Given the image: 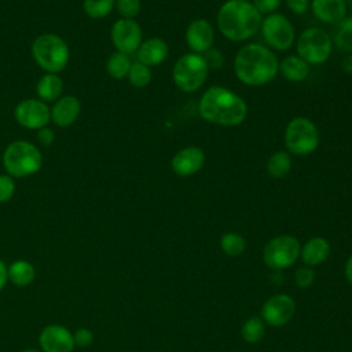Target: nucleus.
<instances>
[{
    "label": "nucleus",
    "instance_id": "9b49d317",
    "mask_svg": "<svg viewBox=\"0 0 352 352\" xmlns=\"http://www.w3.org/2000/svg\"><path fill=\"white\" fill-rule=\"evenodd\" d=\"M14 117L21 126L38 131L51 121V109L40 99H23L15 106Z\"/></svg>",
    "mask_w": 352,
    "mask_h": 352
},
{
    "label": "nucleus",
    "instance_id": "7ed1b4c3",
    "mask_svg": "<svg viewBox=\"0 0 352 352\" xmlns=\"http://www.w3.org/2000/svg\"><path fill=\"white\" fill-rule=\"evenodd\" d=\"M263 16L249 0H227L217 11V28L230 41H245L261 26Z\"/></svg>",
    "mask_w": 352,
    "mask_h": 352
},
{
    "label": "nucleus",
    "instance_id": "39448f33",
    "mask_svg": "<svg viewBox=\"0 0 352 352\" xmlns=\"http://www.w3.org/2000/svg\"><path fill=\"white\" fill-rule=\"evenodd\" d=\"M32 56L45 73L62 72L70 58L67 43L58 34L44 33L34 38L32 44Z\"/></svg>",
    "mask_w": 352,
    "mask_h": 352
},
{
    "label": "nucleus",
    "instance_id": "aec40b11",
    "mask_svg": "<svg viewBox=\"0 0 352 352\" xmlns=\"http://www.w3.org/2000/svg\"><path fill=\"white\" fill-rule=\"evenodd\" d=\"M329 253L330 245L324 238L320 236H314L308 239L300 250L301 258L304 264H307L308 267H314L323 263L327 258Z\"/></svg>",
    "mask_w": 352,
    "mask_h": 352
},
{
    "label": "nucleus",
    "instance_id": "c756f323",
    "mask_svg": "<svg viewBox=\"0 0 352 352\" xmlns=\"http://www.w3.org/2000/svg\"><path fill=\"white\" fill-rule=\"evenodd\" d=\"M128 80L131 85L136 88H144L151 81V70L148 66L140 62H133L128 73Z\"/></svg>",
    "mask_w": 352,
    "mask_h": 352
},
{
    "label": "nucleus",
    "instance_id": "f704fd0d",
    "mask_svg": "<svg viewBox=\"0 0 352 352\" xmlns=\"http://www.w3.org/2000/svg\"><path fill=\"white\" fill-rule=\"evenodd\" d=\"M294 279H296V283L300 286V287H309L315 279V272L307 265V267H301L296 271L294 274Z\"/></svg>",
    "mask_w": 352,
    "mask_h": 352
},
{
    "label": "nucleus",
    "instance_id": "393cba45",
    "mask_svg": "<svg viewBox=\"0 0 352 352\" xmlns=\"http://www.w3.org/2000/svg\"><path fill=\"white\" fill-rule=\"evenodd\" d=\"M131 66H132V60H131L129 55L116 51L109 56V59L106 62V72L110 77H113L116 80H122V78L128 77Z\"/></svg>",
    "mask_w": 352,
    "mask_h": 352
},
{
    "label": "nucleus",
    "instance_id": "2eb2a0df",
    "mask_svg": "<svg viewBox=\"0 0 352 352\" xmlns=\"http://www.w3.org/2000/svg\"><path fill=\"white\" fill-rule=\"evenodd\" d=\"M205 164V153L197 146H187L179 150L170 160L172 170L182 177L195 175Z\"/></svg>",
    "mask_w": 352,
    "mask_h": 352
},
{
    "label": "nucleus",
    "instance_id": "2f4dec72",
    "mask_svg": "<svg viewBox=\"0 0 352 352\" xmlns=\"http://www.w3.org/2000/svg\"><path fill=\"white\" fill-rule=\"evenodd\" d=\"M15 194L14 177L8 173L0 175V204L8 202Z\"/></svg>",
    "mask_w": 352,
    "mask_h": 352
},
{
    "label": "nucleus",
    "instance_id": "7c9ffc66",
    "mask_svg": "<svg viewBox=\"0 0 352 352\" xmlns=\"http://www.w3.org/2000/svg\"><path fill=\"white\" fill-rule=\"evenodd\" d=\"M140 0H116L114 8L125 19H133L140 12Z\"/></svg>",
    "mask_w": 352,
    "mask_h": 352
},
{
    "label": "nucleus",
    "instance_id": "6e6552de",
    "mask_svg": "<svg viewBox=\"0 0 352 352\" xmlns=\"http://www.w3.org/2000/svg\"><path fill=\"white\" fill-rule=\"evenodd\" d=\"M296 50L308 65H322L331 54L333 40L320 28H307L297 37Z\"/></svg>",
    "mask_w": 352,
    "mask_h": 352
},
{
    "label": "nucleus",
    "instance_id": "ea45409f",
    "mask_svg": "<svg viewBox=\"0 0 352 352\" xmlns=\"http://www.w3.org/2000/svg\"><path fill=\"white\" fill-rule=\"evenodd\" d=\"M341 69L342 72L348 73V74H352V54H348L342 62H341Z\"/></svg>",
    "mask_w": 352,
    "mask_h": 352
},
{
    "label": "nucleus",
    "instance_id": "a211bd4d",
    "mask_svg": "<svg viewBox=\"0 0 352 352\" xmlns=\"http://www.w3.org/2000/svg\"><path fill=\"white\" fill-rule=\"evenodd\" d=\"M169 48L165 40L160 37H150L142 41L140 47L136 51L138 62L151 67L161 65L168 56Z\"/></svg>",
    "mask_w": 352,
    "mask_h": 352
},
{
    "label": "nucleus",
    "instance_id": "a878e982",
    "mask_svg": "<svg viewBox=\"0 0 352 352\" xmlns=\"http://www.w3.org/2000/svg\"><path fill=\"white\" fill-rule=\"evenodd\" d=\"M333 43L341 52L352 54V16H345L337 23Z\"/></svg>",
    "mask_w": 352,
    "mask_h": 352
},
{
    "label": "nucleus",
    "instance_id": "6ab92c4d",
    "mask_svg": "<svg viewBox=\"0 0 352 352\" xmlns=\"http://www.w3.org/2000/svg\"><path fill=\"white\" fill-rule=\"evenodd\" d=\"M309 7L316 19L324 23H338L346 16L344 0H312Z\"/></svg>",
    "mask_w": 352,
    "mask_h": 352
},
{
    "label": "nucleus",
    "instance_id": "72a5a7b5",
    "mask_svg": "<svg viewBox=\"0 0 352 352\" xmlns=\"http://www.w3.org/2000/svg\"><path fill=\"white\" fill-rule=\"evenodd\" d=\"M202 56H204V59H205V62H206V65H208L209 69L217 70V69H220V67L223 66L224 56H223V52H221L220 50H217V48H213V47H212L210 50H208L206 52H204Z\"/></svg>",
    "mask_w": 352,
    "mask_h": 352
},
{
    "label": "nucleus",
    "instance_id": "a19ab883",
    "mask_svg": "<svg viewBox=\"0 0 352 352\" xmlns=\"http://www.w3.org/2000/svg\"><path fill=\"white\" fill-rule=\"evenodd\" d=\"M345 275H346V279L349 280V283L352 285V256H351L349 260L346 261V265H345Z\"/></svg>",
    "mask_w": 352,
    "mask_h": 352
},
{
    "label": "nucleus",
    "instance_id": "4be33fe9",
    "mask_svg": "<svg viewBox=\"0 0 352 352\" xmlns=\"http://www.w3.org/2000/svg\"><path fill=\"white\" fill-rule=\"evenodd\" d=\"M7 276L8 282H11L15 287H26L33 283L36 278V268L28 260H14L10 265H7Z\"/></svg>",
    "mask_w": 352,
    "mask_h": 352
},
{
    "label": "nucleus",
    "instance_id": "412c9836",
    "mask_svg": "<svg viewBox=\"0 0 352 352\" xmlns=\"http://www.w3.org/2000/svg\"><path fill=\"white\" fill-rule=\"evenodd\" d=\"M63 81L56 73H44L37 84L36 94L43 102H55L62 96Z\"/></svg>",
    "mask_w": 352,
    "mask_h": 352
},
{
    "label": "nucleus",
    "instance_id": "473e14b6",
    "mask_svg": "<svg viewBox=\"0 0 352 352\" xmlns=\"http://www.w3.org/2000/svg\"><path fill=\"white\" fill-rule=\"evenodd\" d=\"M94 331L88 327H80L76 331H73V340L74 345L78 348H88L94 342Z\"/></svg>",
    "mask_w": 352,
    "mask_h": 352
},
{
    "label": "nucleus",
    "instance_id": "5701e85b",
    "mask_svg": "<svg viewBox=\"0 0 352 352\" xmlns=\"http://www.w3.org/2000/svg\"><path fill=\"white\" fill-rule=\"evenodd\" d=\"M279 72L290 82H300L309 74V65L298 55H289L279 63Z\"/></svg>",
    "mask_w": 352,
    "mask_h": 352
},
{
    "label": "nucleus",
    "instance_id": "0eeeda50",
    "mask_svg": "<svg viewBox=\"0 0 352 352\" xmlns=\"http://www.w3.org/2000/svg\"><path fill=\"white\" fill-rule=\"evenodd\" d=\"M319 131L316 125L305 117H294L285 129V146L290 154L308 155L318 148Z\"/></svg>",
    "mask_w": 352,
    "mask_h": 352
},
{
    "label": "nucleus",
    "instance_id": "bb28decb",
    "mask_svg": "<svg viewBox=\"0 0 352 352\" xmlns=\"http://www.w3.org/2000/svg\"><path fill=\"white\" fill-rule=\"evenodd\" d=\"M114 4L116 0H82V10L89 18L102 19L113 11Z\"/></svg>",
    "mask_w": 352,
    "mask_h": 352
},
{
    "label": "nucleus",
    "instance_id": "9d476101",
    "mask_svg": "<svg viewBox=\"0 0 352 352\" xmlns=\"http://www.w3.org/2000/svg\"><path fill=\"white\" fill-rule=\"evenodd\" d=\"M301 246L297 238L292 235H279L265 245L263 257L270 268L283 270L298 258Z\"/></svg>",
    "mask_w": 352,
    "mask_h": 352
},
{
    "label": "nucleus",
    "instance_id": "4c0bfd02",
    "mask_svg": "<svg viewBox=\"0 0 352 352\" xmlns=\"http://www.w3.org/2000/svg\"><path fill=\"white\" fill-rule=\"evenodd\" d=\"M37 140L43 144V146H51L55 140V133H54V129L50 128L48 125L47 126H43L37 131Z\"/></svg>",
    "mask_w": 352,
    "mask_h": 352
},
{
    "label": "nucleus",
    "instance_id": "b1692460",
    "mask_svg": "<svg viewBox=\"0 0 352 352\" xmlns=\"http://www.w3.org/2000/svg\"><path fill=\"white\" fill-rule=\"evenodd\" d=\"M292 169V155L289 151H275L267 161L265 170L271 177L280 179L286 176Z\"/></svg>",
    "mask_w": 352,
    "mask_h": 352
},
{
    "label": "nucleus",
    "instance_id": "e433bc0d",
    "mask_svg": "<svg viewBox=\"0 0 352 352\" xmlns=\"http://www.w3.org/2000/svg\"><path fill=\"white\" fill-rule=\"evenodd\" d=\"M309 0H286L287 8L296 15L305 14L309 8Z\"/></svg>",
    "mask_w": 352,
    "mask_h": 352
},
{
    "label": "nucleus",
    "instance_id": "c85d7f7f",
    "mask_svg": "<svg viewBox=\"0 0 352 352\" xmlns=\"http://www.w3.org/2000/svg\"><path fill=\"white\" fill-rule=\"evenodd\" d=\"M265 331L264 322L258 316H252L248 319L242 327V337L249 344L258 342Z\"/></svg>",
    "mask_w": 352,
    "mask_h": 352
},
{
    "label": "nucleus",
    "instance_id": "dca6fc26",
    "mask_svg": "<svg viewBox=\"0 0 352 352\" xmlns=\"http://www.w3.org/2000/svg\"><path fill=\"white\" fill-rule=\"evenodd\" d=\"M186 43L188 48L195 54H204L213 47L214 30L209 21L194 19L186 29Z\"/></svg>",
    "mask_w": 352,
    "mask_h": 352
},
{
    "label": "nucleus",
    "instance_id": "423d86ee",
    "mask_svg": "<svg viewBox=\"0 0 352 352\" xmlns=\"http://www.w3.org/2000/svg\"><path fill=\"white\" fill-rule=\"evenodd\" d=\"M209 67L201 54L188 52L182 55L173 65L172 78L177 89L190 94L198 91L206 81Z\"/></svg>",
    "mask_w": 352,
    "mask_h": 352
},
{
    "label": "nucleus",
    "instance_id": "c9c22d12",
    "mask_svg": "<svg viewBox=\"0 0 352 352\" xmlns=\"http://www.w3.org/2000/svg\"><path fill=\"white\" fill-rule=\"evenodd\" d=\"M282 0H253V6L260 14H272L280 6Z\"/></svg>",
    "mask_w": 352,
    "mask_h": 352
},
{
    "label": "nucleus",
    "instance_id": "f8f14e48",
    "mask_svg": "<svg viewBox=\"0 0 352 352\" xmlns=\"http://www.w3.org/2000/svg\"><path fill=\"white\" fill-rule=\"evenodd\" d=\"M113 45L117 51L131 55L138 51L143 41V32L135 19H117L110 30Z\"/></svg>",
    "mask_w": 352,
    "mask_h": 352
},
{
    "label": "nucleus",
    "instance_id": "20e7f679",
    "mask_svg": "<svg viewBox=\"0 0 352 352\" xmlns=\"http://www.w3.org/2000/svg\"><path fill=\"white\" fill-rule=\"evenodd\" d=\"M3 165L14 179L37 173L43 166L41 151L28 140L11 142L3 153Z\"/></svg>",
    "mask_w": 352,
    "mask_h": 352
},
{
    "label": "nucleus",
    "instance_id": "79ce46f5",
    "mask_svg": "<svg viewBox=\"0 0 352 352\" xmlns=\"http://www.w3.org/2000/svg\"><path fill=\"white\" fill-rule=\"evenodd\" d=\"M21 352H43L41 349H36V348H26V349H22Z\"/></svg>",
    "mask_w": 352,
    "mask_h": 352
},
{
    "label": "nucleus",
    "instance_id": "f257e3e1",
    "mask_svg": "<svg viewBox=\"0 0 352 352\" xmlns=\"http://www.w3.org/2000/svg\"><path fill=\"white\" fill-rule=\"evenodd\" d=\"M279 72L276 55L267 47L249 43L243 45L234 58V73L236 78L249 87L268 84Z\"/></svg>",
    "mask_w": 352,
    "mask_h": 352
},
{
    "label": "nucleus",
    "instance_id": "1a4fd4ad",
    "mask_svg": "<svg viewBox=\"0 0 352 352\" xmlns=\"http://www.w3.org/2000/svg\"><path fill=\"white\" fill-rule=\"evenodd\" d=\"M261 36L270 48L276 51H287L296 38L294 28L287 16L272 12L261 21Z\"/></svg>",
    "mask_w": 352,
    "mask_h": 352
},
{
    "label": "nucleus",
    "instance_id": "ddd939ff",
    "mask_svg": "<svg viewBox=\"0 0 352 352\" xmlns=\"http://www.w3.org/2000/svg\"><path fill=\"white\" fill-rule=\"evenodd\" d=\"M38 345L43 352H73L76 348L73 331L58 323L41 329L38 334Z\"/></svg>",
    "mask_w": 352,
    "mask_h": 352
},
{
    "label": "nucleus",
    "instance_id": "f03ea898",
    "mask_svg": "<svg viewBox=\"0 0 352 352\" xmlns=\"http://www.w3.org/2000/svg\"><path fill=\"white\" fill-rule=\"evenodd\" d=\"M198 111L208 122L221 126H236L245 121L248 106L234 91L226 87L213 85L202 94L198 103Z\"/></svg>",
    "mask_w": 352,
    "mask_h": 352
},
{
    "label": "nucleus",
    "instance_id": "58836bf2",
    "mask_svg": "<svg viewBox=\"0 0 352 352\" xmlns=\"http://www.w3.org/2000/svg\"><path fill=\"white\" fill-rule=\"evenodd\" d=\"M8 282V276H7V264L0 258V292L6 287Z\"/></svg>",
    "mask_w": 352,
    "mask_h": 352
},
{
    "label": "nucleus",
    "instance_id": "cd10ccee",
    "mask_svg": "<svg viewBox=\"0 0 352 352\" xmlns=\"http://www.w3.org/2000/svg\"><path fill=\"white\" fill-rule=\"evenodd\" d=\"M220 246L223 252L228 256H239L245 252L246 242L243 236L238 232H227L220 239Z\"/></svg>",
    "mask_w": 352,
    "mask_h": 352
},
{
    "label": "nucleus",
    "instance_id": "f3484780",
    "mask_svg": "<svg viewBox=\"0 0 352 352\" xmlns=\"http://www.w3.org/2000/svg\"><path fill=\"white\" fill-rule=\"evenodd\" d=\"M81 111L80 100L73 95L60 96L55 100V104L51 107V121L60 128L70 126L78 118Z\"/></svg>",
    "mask_w": 352,
    "mask_h": 352
},
{
    "label": "nucleus",
    "instance_id": "4468645a",
    "mask_svg": "<svg viewBox=\"0 0 352 352\" xmlns=\"http://www.w3.org/2000/svg\"><path fill=\"white\" fill-rule=\"evenodd\" d=\"M294 311L296 304L290 296L276 294L264 302L261 316L271 326H282L292 319Z\"/></svg>",
    "mask_w": 352,
    "mask_h": 352
}]
</instances>
